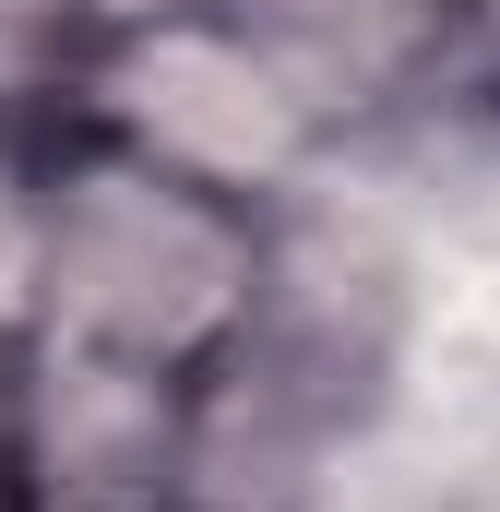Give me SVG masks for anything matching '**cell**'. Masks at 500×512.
<instances>
[{
    "label": "cell",
    "instance_id": "obj_1",
    "mask_svg": "<svg viewBox=\"0 0 500 512\" xmlns=\"http://www.w3.org/2000/svg\"><path fill=\"white\" fill-rule=\"evenodd\" d=\"M36 143H48L36 346H96V358L215 382L274 298V215L179 179V167H143L72 120H36Z\"/></svg>",
    "mask_w": 500,
    "mask_h": 512
},
{
    "label": "cell",
    "instance_id": "obj_2",
    "mask_svg": "<svg viewBox=\"0 0 500 512\" xmlns=\"http://www.w3.org/2000/svg\"><path fill=\"white\" fill-rule=\"evenodd\" d=\"M60 120L143 155V167H179L227 203H262V215L310 203L346 167V131L310 108V84L262 48V24L239 0L143 24V36H96L60 84Z\"/></svg>",
    "mask_w": 500,
    "mask_h": 512
},
{
    "label": "cell",
    "instance_id": "obj_3",
    "mask_svg": "<svg viewBox=\"0 0 500 512\" xmlns=\"http://www.w3.org/2000/svg\"><path fill=\"white\" fill-rule=\"evenodd\" d=\"M12 489L72 512H191L203 382L96 358V346H24L12 358Z\"/></svg>",
    "mask_w": 500,
    "mask_h": 512
},
{
    "label": "cell",
    "instance_id": "obj_4",
    "mask_svg": "<svg viewBox=\"0 0 500 512\" xmlns=\"http://www.w3.org/2000/svg\"><path fill=\"white\" fill-rule=\"evenodd\" d=\"M36 298H48V143L36 120H0V370L36 346Z\"/></svg>",
    "mask_w": 500,
    "mask_h": 512
},
{
    "label": "cell",
    "instance_id": "obj_5",
    "mask_svg": "<svg viewBox=\"0 0 500 512\" xmlns=\"http://www.w3.org/2000/svg\"><path fill=\"white\" fill-rule=\"evenodd\" d=\"M72 60H84L72 0H0V120H60Z\"/></svg>",
    "mask_w": 500,
    "mask_h": 512
},
{
    "label": "cell",
    "instance_id": "obj_6",
    "mask_svg": "<svg viewBox=\"0 0 500 512\" xmlns=\"http://www.w3.org/2000/svg\"><path fill=\"white\" fill-rule=\"evenodd\" d=\"M84 12V48L96 36H143V24H179V12H227V0H72Z\"/></svg>",
    "mask_w": 500,
    "mask_h": 512
},
{
    "label": "cell",
    "instance_id": "obj_7",
    "mask_svg": "<svg viewBox=\"0 0 500 512\" xmlns=\"http://www.w3.org/2000/svg\"><path fill=\"white\" fill-rule=\"evenodd\" d=\"M0 501H12V370H0Z\"/></svg>",
    "mask_w": 500,
    "mask_h": 512
},
{
    "label": "cell",
    "instance_id": "obj_8",
    "mask_svg": "<svg viewBox=\"0 0 500 512\" xmlns=\"http://www.w3.org/2000/svg\"><path fill=\"white\" fill-rule=\"evenodd\" d=\"M0 512H72V501H36V489H12V501H0Z\"/></svg>",
    "mask_w": 500,
    "mask_h": 512
}]
</instances>
